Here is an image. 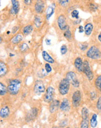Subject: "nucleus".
<instances>
[{"instance_id": "nucleus-1", "label": "nucleus", "mask_w": 101, "mask_h": 128, "mask_svg": "<svg viewBox=\"0 0 101 128\" xmlns=\"http://www.w3.org/2000/svg\"><path fill=\"white\" fill-rule=\"evenodd\" d=\"M21 81L20 80L15 79L10 80L7 87L8 92L11 95H16L20 91L21 88Z\"/></svg>"}, {"instance_id": "nucleus-2", "label": "nucleus", "mask_w": 101, "mask_h": 128, "mask_svg": "<svg viewBox=\"0 0 101 128\" xmlns=\"http://www.w3.org/2000/svg\"><path fill=\"white\" fill-rule=\"evenodd\" d=\"M70 83L69 81L66 78L62 80L60 82L59 86H58V90H59V93L63 96L67 94L70 89Z\"/></svg>"}, {"instance_id": "nucleus-3", "label": "nucleus", "mask_w": 101, "mask_h": 128, "mask_svg": "<svg viewBox=\"0 0 101 128\" xmlns=\"http://www.w3.org/2000/svg\"><path fill=\"white\" fill-rule=\"evenodd\" d=\"M87 56L92 60H98L101 57V52L96 46H92L87 52Z\"/></svg>"}, {"instance_id": "nucleus-4", "label": "nucleus", "mask_w": 101, "mask_h": 128, "mask_svg": "<svg viewBox=\"0 0 101 128\" xmlns=\"http://www.w3.org/2000/svg\"><path fill=\"white\" fill-rule=\"evenodd\" d=\"M66 79L69 81L70 83H72L73 86L74 88H79L80 86V82L77 79L76 74L74 72L70 71L67 73L66 75Z\"/></svg>"}, {"instance_id": "nucleus-5", "label": "nucleus", "mask_w": 101, "mask_h": 128, "mask_svg": "<svg viewBox=\"0 0 101 128\" xmlns=\"http://www.w3.org/2000/svg\"><path fill=\"white\" fill-rule=\"evenodd\" d=\"M83 72L84 73V74L87 76V77L89 80H92L94 78V73L92 71L91 67H90V65L89 62L88 61H84L83 62Z\"/></svg>"}, {"instance_id": "nucleus-6", "label": "nucleus", "mask_w": 101, "mask_h": 128, "mask_svg": "<svg viewBox=\"0 0 101 128\" xmlns=\"http://www.w3.org/2000/svg\"><path fill=\"white\" fill-rule=\"evenodd\" d=\"M55 94V88L52 86H49L46 90V93L44 95V100L46 102H51L53 100Z\"/></svg>"}, {"instance_id": "nucleus-7", "label": "nucleus", "mask_w": 101, "mask_h": 128, "mask_svg": "<svg viewBox=\"0 0 101 128\" xmlns=\"http://www.w3.org/2000/svg\"><path fill=\"white\" fill-rule=\"evenodd\" d=\"M81 101V94L80 90H76L72 96V105L74 107L77 108L80 105Z\"/></svg>"}, {"instance_id": "nucleus-8", "label": "nucleus", "mask_w": 101, "mask_h": 128, "mask_svg": "<svg viewBox=\"0 0 101 128\" xmlns=\"http://www.w3.org/2000/svg\"><path fill=\"white\" fill-rule=\"evenodd\" d=\"M34 91L37 94L43 93L45 91V87L43 82L42 80H37L35 82L34 87Z\"/></svg>"}, {"instance_id": "nucleus-9", "label": "nucleus", "mask_w": 101, "mask_h": 128, "mask_svg": "<svg viewBox=\"0 0 101 128\" xmlns=\"http://www.w3.org/2000/svg\"><path fill=\"white\" fill-rule=\"evenodd\" d=\"M57 22L59 28L61 30H67L69 28L66 22V17H65V15H59L58 18Z\"/></svg>"}, {"instance_id": "nucleus-10", "label": "nucleus", "mask_w": 101, "mask_h": 128, "mask_svg": "<svg viewBox=\"0 0 101 128\" xmlns=\"http://www.w3.org/2000/svg\"><path fill=\"white\" fill-rule=\"evenodd\" d=\"M38 109L36 108H33L32 109L30 110L27 114L26 115V120L27 122H30L31 120H33L36 118V117L38 115Z\"/></svg>"}, {"instance_id": "nucleus-11", "label": "nucleus", "mask_w": 101, "mask_h": 128, "mask_svg": "<svg viewBox=\"0 0 101 128\" xmlns=\"http://www.w3.org/2000/svg\"><path fill=\"white\" fill-rule=\"evenodd\" d=\"M60 106V101L58 100H53L51 102L49 106V112L51 113H54L58 110Z\"/></svg>"}, {"instance_id": "nucleus-12", "label": "nucleus", "mask_w": 101, "mask_h": 128, "mask_svg": "<svg viewBox=\"0 0 101 128\" xmlns=\"http://www.w3.org/2000/svg\"><path fill=\"white\" fill-rule=\"evenodd\" d=\"M8 65L2 61H0V78H2L6 75L8 72Z\"/></svg>"}, {"instance_id": "nucleus-13", "label": "nucleus", "mask_w": 101, "mask_h": 128, "mask_svg": "<svg viewBox=\"0 0 101 128\" xmlns=\"http://www.w3.org/2000/svg\"><path fill=\"white\" fill-rule=\"evenodd\" d=\"M44 7H45V4L42 1H38L35 3L34 9L35 12L37 14H41L43 12Z\"/></svg>"}, {"instance_id": "nucleus-14", "label": "nucleus", "mask_w": 101, "mask_h": 128, "mask_svg": "<svg viewBox=\"0 0 101 128\" xmlns=\"http://www.w3.org/2000/svg\"><path fill=\"white\" fill-rule=\"evenodd\" d=\"M60 110L61 111L66 112L70 110V104H69V101L67 98H64L63 99L62 101L61 104H60L59 106Z\"/></svg>"}, {"instance_id": "nucleus-15", "label": "nucleus", "mask_w": 101, "mask_h": 128, "mask_svg": "<svg viewBox=\"0 0 101 128\" xmlns=\"http://www.w3.org/2000/svg\"><path fill=\"white\" fill-rule=\"evenodd\" d=\"M11 2L12 4V7L10 9V13L16 15L19 12V8H20L19 2L16 1V0H12Z\"/></svg>"}, {"instance_id": "nucleus-16", "label": "nucleus", "mask_w": 101, "mask_h": 128, "mask_svg": "<svg viewBox=\"0 0 101 128\" xmlns=\"http://www.w3.org/2000/svg\"><path fill=\"white\" fill-rule=\"evenodd\" d=\"M74 66L76 69L79 72H82L83 71V61L80 57H77L76 58L74 61Z\"/></svg>"}, {"instance_id": "nucleus-17", "label": "nucleus", "mask_w": 101, "mask_h": 128, "mask_svg": "<svg viewBox=\"0 0 101 128\" xmlns=\"http://www.w3.org/2000/svg\"><path fill=\"white\" fill-rule=\"evenodd\" d=\"M42 56L43 59L44 60V61L47 62L50 64H54L55 62V60H54V58H53L46 51H42Z\"/></svg>"}, {"instance_id": "nucleus-18", "label": "nucleus", "mask_w": 101, "mask_h": 128, "mask_svg": "<svg viewBox=\"0 0 101 128\" xmlns=\"http://www.w3.org/2000/svg\"><path fill=\"white\" fill-rule=\"evenodd\" d=\"M10 110L8 106H5L0 110V116L2 118H6L9 115Z\"/></svg>"}, {"instance_id": "nucleus-19", "label": "nucleus", "mask_w": 101, "mask_h": 128, "mask_svg": "<svg viewBox=\"0 0 101 128\" xmlns=\"http://www.w3.org/2000/svg\"><path fill=\"white\" fill-rule=\"evenodd\" d=\"M93 29H94L93 24H90V23H88V24H86V25L85 26V28H84L85 33H86V34L87 36L91 35V34L93 31Z\"/></svg>"}, {"instance_id": "nucleus-20", "label": "nucleus", "mask_w": 101, "mask_h": 128, "mask_svg": "<svg viewBox=\"0 0 101 128\" xmlns=\"http://www.w3.org/2000/svg\"><path fill=\"white\" fill-rule=\"evenodd\" d=\"M23 39V35L21 34H17L15 36L12 38L11 42L13 44H16L22 42Z\"/></svg>"}, {"instance_id": "nucleus-21", "label": "nucleus", "mask_w": 101, "mask_h": 128, "mask_svg": "<svg viewBox=\"0 0 101 128\" xmlns=\"http://www.w3.org/2000/svg\"><path fill=\"white\" fill-rule=\"evenodd\" d=\"M97 118H98V115L96 114H94L91 117V120H90V125H91V128H95L97 127V125H98Z\"/></svg>"}, {"instance_id": "nucleus-22", "label": "nucleus", "mask_w": 101, "mask_h": 128, "mask_svg": "<svg viewBox=\"0 0 101 128\" xmlns=\"http://www.w3.org/2000/svg\"><path fill=\"white\" fill-rule=\"evenodd\" d=\"M55 11V7L53 5H51L48 7L47 12H46V18L47 19H49L52 16L53 14H54Z\"/></svg>"}, {"instance_id": "nucleus-23", "label": "nucleus", "mask_w": 101, "mask_h": 128, "mask_svg": "<svg viewBox=\"0 0 101 128\" xmlns=\"http://www.w3.org/2000/svg\"><path fill=\"white\" fill-rule=\"evenodd\" d=\"M33 30V26L31 24L26 26L23 29V33L24 35L27 36L30 34Z\"/></svg>"}, {"instance_id": "nucleus-24", "label": "nucleus", "mask_w": 101, "mask_h": 128, "mask_svg": "<svg viewBox=\"0 0 101 128\" xmlns=\"http://www.w3.org/2000/svg\"><path fill=\"white\" fill-rule=\"evenodd\" d=\"M7 92H8V89L6 86L1 82H0V96H4L7 93Z\"/></svg>"}, {"instance_id": "nucleus-25", "label": "nucleus", "mask_w": 101, "mask_h": 128, "mask_svg": "<svg viewBox=\"0 0 101 128\" xmlns=\"http://www.w3.org/2000/svg\"><path fill=\"white\" fill-rule=\"evenodd\" d=\"M80 128H89V118H83L81 122Z\"/></svg>"}, {"instance_id": "nucleus-26", "label": "nucleus", "mask_w": 101, "mask_h": 128, "mask_svg": "<svg viewBox=\"0 0 101 128\" xmlns=\"http://www.w3.org/2000/svg\"><path fill=\"white\" fill-rule=\"evenodd\" d=\"M63 36L64 37L66 38L68 41H72V33L69 29V28H68L67 30H65V32L63 33Z\"/></svg>"}, {"instance_id": "nucleus-27", "label": "nucleus", "mask_w": 101, "mask_h": 128, "mask_svg": "<svg viewBox=\"0 0 101 128\" xmlns=\"http://www.w3.org/2000/svg\"><path fill=\"white\" fill-rule=\"evenodd\" d=\"M95 84L97 89L101 92V75H100L95 80Z\"/></svg>"}, {"instance_id": "nucleus-28", "label": "nucleus", "mask_w": 101, "mask_h": 128, "mask_svg": "<svg viewBox=\"0 0 101 128\" xmlns=\"http://www.w3.org/2000/svg\"><path fill=\"white\" fill-rule=\"evenodd\" d=\"M34 23L35 26L37 28H40L41 25V18L39 16H35L34 18Z\"/></svg>"}, {"instance_id": "nucleus-29", "label": "nucleus", "mask_w": 101, "mask_h": 128, "mask_svg": "<svg viewBox=\"0 0 101 128\" xmlns=\"http://www.w3.org/2000/svg\"><path fill=\"white\" fill-rule=\"evenodd\" d=\"M81 115L82 118H89V112H88V108L86 107H83L81 110Z\"/></svg>"}, {"instance_id": "nucleus-30", "label": "nucleus", "mask_w": 101, "mask_h": 128, "mask_svg": "<svg viewBox=\"0 0 101 128\" xmlns=\"http://www.w3.org/2000/svg\"><path fill=\"white\" fill-rule=\"evenodd\" d=\"M28 49H29V46L27 45V43H25V42L23 43L22 45H21L20 48V50L22 52H26V51L28 50Z\"/></svg>"}, {"instance_id": "nucleus-31", "label": "nucleus", "mask_w": 101, "mask_h": 128, "mask_svg": "<svg viewBox=\"0 0 101 128\" xmlns=\"http://www.w3.org/2000/svg\"><path fill=\"white\" fill-rule=\"evenodd\" d=\"M60 50H61V53L62 55L66 54L67 52V46L65 45V44H63L61 46V48H60Z\"/></svg>"}, {"instance_id": "nucleus-32", "label": "nucleus", "mask_w": 101, "mask_h": 128, "mask_svg": "<svg viewBox=\"0 0 101 128\" xmlns=\"http://www.w3.org/2000/svg\"><path fill=\"white\" fill-rule=\"evenodd\" d=\"M79 12L76 10H73L72 12V13H71V15H72V16L73 18H74L79 19Z\"/></svg>"}, {"instance_id": "nucleus-33", "label": "nucleus", "mask_w": 101, "mask_h": 128, "mask_svg": "<svg viewBox=\"0 0 101 128\" xmlns=\"http://www.w3.org/2000/svg\"><path fill=\"white\" fill-rule=\"evenodd\" d=\"M90 8L91 10L92 11H96V10H98V5H97L96 4H93V3H91L90 4Z\"/></svg>"}, {"instance_id": "nucleus-34", "label": "nucleus", "mask_w": 101, "mask_h": 128, "mask_svg": "<svg viewBox=\"0 0 101 128\" xmlns=\"http://www.w3.org/2000/svg\"><path fill=\"white\" fill-rule=\"evenodd\" d=\"M45 69L46 72H47V73H50L51 71H52V67H51V65L48 63L45 64Z\"/></svg>"}, {"instance_id": "nucleus-35", "label": "nucleus", "mask_w": 101, "mask_h": 128, "mask_svg": "<svg viewBox=\"0 0 101 128\" xmlns=\"http://www.w3.org/2000/svg\"><path fill=\"white\" fill-rule=\"evenodd\" d=\"M97 108H98L99 111H100L101 112V97L98 98V100L97 101Z\"/></svg>"}, {"instance_id": "nucleus-36", "label": "nucleus", "mask_w": 101, "mask_h": 128, "mask_svg": "<svg viewBox=\"0 0 101 128\" xmlns=\"http://www.w3.org/2000/svg\"><path fill=\"white\" fill-rule=\"evenodd\" d=\"M67 125V121L66 120H63L59 123V126L61 128H64Z\"/></svg>"}, {"instance_id": "nucleus-37", "label": "nucleus", "mask_w": 101, "mask_h": 128, "mask_svg": "<svg viewBox=\"0 0 101 128\" xmlns=\"http://www.w3.org/2000/svg\"><path fill=\"white\" fill-rule=\"evenodd\" d=\"M88 47V45L87 44H81L80 49H81V50H82V51H85V50H86L87 49Z\"/></svg>"}, {"instance_id": "nucleus-38", "label": "nucleus", "mask_w": 101, "mask_h": 128, "mask_svg": "<svg viewBox=\"0 0 101 128\" xmlns=\"http://www.w3.org/2000/svg\"><path fill=\"white\" fill-rule=\"evenodd\" d=\"M59 2L62 6H65L67 3L69 2V1H68V0H65V1L63 0V1H62V0H61V1H59Z\"/></svg>"}, {"instance_id": "nucleus-39", "label": "nucleus", "mask_w": 101, "mask_h": 128, "mask_svg": "<svg viewBox=\"0 0 101 128\" xmlns=\"http://www.w3.org/2000/svg\"><path fill=\"white\" fill-rule=\"evenodd\" d=\"M19 29V28L17 27V26H15V27H13V29H12V34H15L16 32H17V31Z\"/></svg>"}, {"instance_id": "nucleus-40", "label": "nucleus", "mask_w": 101, "mask_h": 128, "mask_svg": "<svg viewBox=\"0 0 101 128\" xmlns=\"http://www.w3.org/2000/svg\"><path fill=\"white\" fill-rule=\"evenodd\" d=\"M79 33H83V32H84V28H83V26H80L79 28Z\"/></svg>"}, {"instance_id": "nucleus-41", "label": "nucleus", "mask_w": 101, "mask_h": 128, "mask_svg": "<svg viewBox=\"0 0 101 128\" xmlns=\"http://www.w3.org/2000/svg\"><path fill=\"white\" fill-rule=\"evenodd\" d=\"M45 42L47 45H50L51 43V40H49V39H48V38H47L45 40Z\"/></svg>"}, {"instance_id": "nucleus-42", "label": "nucleus", "mask_w": 101, "mask_h": 128, "mask_svg": "<svg viewBox=\"0 0 101 128\" xmlns=\"http://www.w3.org/2000/svg\"><path fill=\"white\" fill-rule=\"evenodd\" d=\"M24 3L26 4H30L31 3V1H30V0H28V1H27V0H25V1H24Z\"/></svg>"}, {"instance_id": "nucleus-43", "label": "nucleus", "mask_w": 101, "mask_h": 128, "mask_svg": "<svg viewBox=\"0 0 101 128\" xmlns=\"http://www.w3.org/2000/svg\"><path fill=\"white\" fill-rule=\"evenodd\" d=\"M98 38L99 41H100V42H101V33H100V34H99L98 37Z\"/></svg>"}, {"instance_id": "nucleus-44", "label": "nucleus", "mask_w": 101, "mask_h": 128, "mask_svg": "<svg viewBox=\"0 0 101 128\" xmlns=\"http://www.w3.org/2000/svg\"><path fill=\"white\" fill-rule=\"evenodd\" d=\"M2 42V38L1 37H0V44Z\"/></svg>"}, {"instance_id": "nucleus-45", "label": "nucleus", "mask_w": 101, "mask_h": 128, "mask_svg": "<svg viewBox=\"0 0 101 128\" xmlns=\"http://www.w3.org/2000/svg\"><path fill=\"white\" fill-rule=\"evenodd\" d=\"M52 128H59L57 127V126H54V127H52Z\"/></svg>"}, {"instance_id": "nucleus-46", "label": "nucleus", "mask_w": 101, "mask_h": 128, "mask_svg": "<svg viewBox=\"0 0 101 128\" xmlns=\"http://www.w3.org/2000/svg\"><path fill=\"white\" fill-rule=\"evenodd\" d=\"M70 128V127H67V128Z\"/></svg>"}, {"instance_id": "nucleus-47", "label": "nucleus", "mask_w": 101, "mask_h": 128, "mask_svg": "<svg viewBox=\"0 0 101 128\" xmlns=\"http://www.w3.org/2000/svg\"></svg>"}, {"instance_id": "nucleus-48", "label": "nucleus", "mask_w": 101, "mask_h": 128, "mask_svg": "<svg viewBox=\"0 0 101 128\" xmlns=\"http://www.w3.org/2000/svg\"></svg>"}]
</instances>
